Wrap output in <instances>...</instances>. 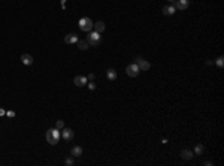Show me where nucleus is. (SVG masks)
Wrapping results in <instances>:
<instances>
[{"mask_svg":"<svg viewBox=\"0 0 224 166\" xmlns=\"http://www.w3.org/2000/svg\"><path fill=\"white\" fill-rule=\"evenodd\" d=\"M45 136H46V141H48L49 145H55L60 141V129H57V127L48 129V132H46Z\"/></svg>","mask_w":224,"mask_h":166,"instance_id":"f257e3e1","label":"nucleus"},{"mask_svg":"<svg viewBox=\"0 0 224 166\" xmlns=\"http://www.w3.org/2000/svg\"><path fill=\"white\" fill-rule=\"evenodd\" d=\"M78 26H79V29L82 30V32H91L93 30V26H94V23L91 21V18L88 17H84V18H81L79 21H78Z\"/></svg>","mask_w":224,"mask_h":166,"instance_id":"f03ea898","label":"nucleus"},{"mask_svg":"<svg viewBox=\"0 0 224 166\" xmlns=\"http://www.w3.org/2000/svg\"><path fill=\"white\" fill-rule=\"evenodd\" d=\"M102 41V36H100V33H97V32H88V36H87V42H88L90 45H93V46H97L99 43Z\"/></svg>","mask_w":224,"mask_h":166,"instance_id":"7ed1b4c3","label":"nucleus"},{"mask_svg":"<svg viewBox=\"0 0 224 166\" xmlns=\"http://www.w3.org/2000/svg\"><path fill=\"white\" fill-rule=\"evenodd\" d=\"M139 72H140V69H139V66H137L136 63H132V64H129V66L126 67V74H127L129 77H132V78H136V77L139 75Z\"/></svg>","mask_w":224,"mask_h":166,"instance_id":"20e7f679","label":"nucleus"},{"mask_svg":"<svg viewBox=\"0 0 224 166\" xmlns=\"http://www.w3.org/2000/svg\"><path fill=\"white\" fill-rule=\"evenodd\" d=\"M136 64L139 66V69H140V70H148V69L151 67L149 61H146V60H145V58H142V57H137V58H136Z\"/></svg>","mask_w":224,"mask_h":166,"instance_id":"39448f33","label":"nucleus"},{"mask_svg":"<svg viewBox=\"0 0 224 166\" xmlns=\"http://www.w3.org/2000/svg\"><path fill=\"white\" fill-rule=\"evenodd\" d=\"M61 136L64 141H70L73 138V130L72 129H67V127H63L61 129Z\"/></svg>","mask_w":224,"mask_h":166,"instance_id":"423d86ee","label":"nucleus"},{"mask_svg":"<svg viewBox=\"0 0 224 166\" xmlns=\"http://www.w3.org/2000/svg\"><path fill=\"white\" fill-rule=\"evenodd\" d=\"M175 8L179 11H185L188 6H190V0H175Z\"/></svg>","mask_w":224,"mask_h":166,"instance_id":"0eeeda50","label":"nucleus"},{"mask_svg":"<svg viewBox=\"0 0 224 166\" xmlns=\"http://www.w3.org/2000/svg\"><path fill=\"white\" fill-rule=\"evenodd\" d=\"M87 77H82V75H78V77H75V80H73V84L76 85V87H84L85 84H87Z\"/></svg>","mask_w":224,"mask_h":166,"instance_id":"6e6552de","label":"nucleus"},{"mask_svg":"<svg viewBox=\"0 0 224 166\" xmlns=\"http://www.w3.org/2000/svg\"><path fill=\"white\" fill-rule=\"evenodd\" d=\"M78 41H79V38H78L75 33H69V35L64 38V42H66L67 45H73V43H76Z\"/></svg>","mask_w":224,"mask_h":166,"instance_id":"1a4fd4ad","label":"nucleus"},{"mask_svg":"<svg viewBox=\"0 0 224 166\" xmlns=\"http://www.w3.org/2000/svg\"><path fill=\"white\" fill-rule=\"evenodd\" d=\"M21 61H23V64H26V66H32L33 61H35V58H33L30 54H23V55H21Z\"/></svg>","mask_w":224,"mask_h":166,"instance_id":"9d476101","label":"nucleus"},{"mask_svg":"<svg viewBox=\"0 0 224 166\" xmlns=\"http://www.w3.org/2000/svg\"><path fill=\"white\" fill-rule=\"evenodd\" d=\"M82 153H84V150H82V147H79V145H75V147L72 148V151H70V154H72L73 157H81Z\"/></svg>","mask_w":224,"mask_h":166,"instance_id":"9b49d317","label":"nucleus"},{"mask_svg":"<svg viewBox=\"0 0 224 166\" xmlns=\"http://www.w3.org/2000/svg\"><path fill=\"white\" fill-rule=\"evenodd\" d=\"M175 12H176L175 5H169V6H164V8H163V14H164V15H173Z\"/></svg>","mask_w":224,"mask_h":166,"instance_id":"f8f14e48","label":"nucleus"},{"mask_svg":"<svg viewBox=\"0 0 224 166\" xmlns=\"http://www.w3.org/2000/svg\"><path fill=\"white\" fill-rule=\"evenodd\" d=\"M93 29H96V32H97V33H103V32H105V29H106V26H105V23H103V21H97V23L93 26Z\"/></svg>","mask_w":224,"mask_h":166,"instance_id":"ddd939ff","label":"nucleus"},{"mask_svg":"<svg viewBox=\"0 0 224 166\" xmlns=\"http://www.w3.org/2000/svg\"><path fill=\"white\" fill-rule=\"evenodd\" d=\"M181 157H182L184 160H190V159L193 157V151L185 148V150H182V151H181Z\"/></svg>","mask_w":224,"mask_h":166,"instance_id":"4468645a","label":"nucleus"},{"mask_svg":"<svg viewBox=\"0 0 224 166\" xmlns=\"http://www.w3.org/2000/svg\"><path fill=\"white\" fill-rule=\"evenodd\" d=\"M106 77H108L109 81H115V80H117V72H115V69H108V70H106Z\"/></svg>","mask_w":224,"mask_h":166,"instance_id":"2eb2a0df","label":"nucleus"},{"mask_svg":"<svg viewBox=\"0 0 224 166\" xmlns=\"http://www.w3.org/2000/svg\"><path fill=\"white\" fill-rule=\"evenodd\" d=\"M76 43H78V48H79V49H82V51H85V49H88V46H90V43L87 41H81V39H79V41L76 42Z\"/></svg>","mask_w":224,"mask_h":166,"instance_id":"dca6fc26","label":"nucleus"},{"mask_svg":"<svg viewBox=\"0 0 224 166\" xmlns=\"http://www.w3.org/2000/svg\"><path fill=\"white\" fill-rule=\"evenodd\" d=\"M203 150H205V148H203V145H202V144H197V145H196V148H194L196 156H202V154H203Z\"/></svg>","mask_w":224,"mask_h":166,"instance_id":"f3484780","label":"nucleus"},{"mask_svg":"<svg viewBox=\"0 0 224 166\" xmlns=\"http://www.w3.org/2000/svg\"><path fill=\"white\" fill-rule=\"evenodd\" d=\"M215 64H217V66H218L220 69L223 67V66H224V57H223V55H220V57L217 58V61H215Z\"/></svg>","mask_w":224,"mask_h":166,"instance_id":"a211bd4d","label":"nucleus"},{"mask_svg":"<svg viewBox=\"0 0 224 166\" xmlns=\"http://www.w3.org/2000/svg\"><path fill=\"white\" fill-rule=\"evenodd\" d=\"M55 127H57V129H60V130H61V129H63V127H64V121H63V120H58V121H57V123H55Z\"/></svg>","mask_w":224,"mask_h":166,"instance_id":"6ab92c4d","label":"nucleus"},{"mask_svg":"<svg viewBox=\"0 0 224 166\" xmlns=\"http://www.w3.org/2000/svg\"><path fill=\"white\" fill-rule=\"evenodd\" d=\"M88 88L91 90V91H93V90H96V83H94V81H90V83H88Z\"/></svg>","mask_w":224,"mask_h":166,"instance_id":"aec40b11","label":"nucleus"},{"mask_svg":"<svg viewBox=\"0 0 224 166\" xmlns=\"http://www.w3.org/2000/svg\"><path fill=\"white\" fill-rule=\"evenodd\" d=\"M6 115H8L9 118H14V117H15V112H14V111H6Z\"/></svg>","mask_w":224,"mask_h":166,"instance_id":"412c9836","label":"nucleus"},{"mask_svg":"<svg viewBox=\"0 0 224 166\" xmlns=\"http://www.w3.org/2000/svg\"><path fill=\"white\" fill-rule=\"evenodd\" d=\"M67 166H70V165H73V159L72 157H69V159H66V162H64Z\"/></svg>","mask_w":224,"mask_h":166,"instance_id":"4be33fe9","label":"nucleus"},{"mask_svg":"<svg viewBox=\"0 0 224 166\" xmlns=\"http://www.w3.org/2000/svg\"><path fill=\"white\" fill-rule=\"evenodd\" d=\"M87 80H88V81H94V74H88Z\"/></svg>","mask_w":224,"mask_h":166,"instance_id":"5701e85b","label":"nucleus"},{"mask_svg":"<svg viewBox=\"0 0 224 166\" xmlns=\"http://www.w3.org/2000/svg\"><path fill=\"white\" fill-rule=\"evenodd\" d=\"M3 115H6V111L3 108H0V117H3Z\"/></svg>","mask_w":224,"mask_h":166,"instance_id":"b1692460","label":"nucleus"},{"mask_svg":"<svg viewBox=\"0 0 224 166\" xmlns=\"http://www.w3.org/2000/svg\"><path fill=\"white\" fill-rule=\"evenodd\" d=\"M203 165H205V166H211V165H212V162H203Z\"/></svg>","mask_w":224,"mask_h":166,"instance_id":"393cba45","label":"nucleus"},{"mask_svg":"<svg viewBox=\"0 0 224 166\" xmlns=\"http://www.w3.org/2000/svg\"><path fill=\"white\" fill-rule=\"evenodd\" d=\"M169 2H175V0H169Z\"/></svg>","mask_w":224,"mask_h":166,"instance_id":"a878e982","label":"nucleus"}]
</instances>
